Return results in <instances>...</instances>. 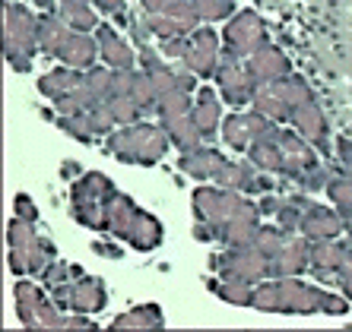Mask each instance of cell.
Segmentation results:
<instances>
[{"label": "cell", "instance_id": "obj_40", "mask_svg": "<svg viewBox=\"0 0 352 332\" xmlns=\"http://www.w3.org/2000/svg\"><path fill=\"white\" fill-rule=\"evenodd\" d=\"M235 13V0H200V23H219Z\"/></svg>", "mask_w": 352, "mask_h": 332}, {"label": "cell", "instance_id": "obj_22", "mask_svg": "<svg viewBox=\"0 0 352 332\" xmlns=\"http://www.w3.org/2000/svg\"><path fill=\"white\" fill-rule=\"evenodd\" d=\"M127 244L140 253L156 250L159 244H162V222H159L156 215H149V212L137 209L133 225H131V231H127Z\"/></svg>", "mask_w": 352, "mask_h": 332}, {"label": "cell", "instance_id": "obj_30", "mask_svg": "<svg viewBox=\"0 0 352 332\" xmlns=\"http://www.w3.org/2000/svg\"><path fill=\"white\" fill-rule=\"evenodd\" d=\"M70 35V25L58 16V13H41V25H38V48L48 57H58L64 38Z\"/></svg>", "mask_w": 352, "mask_h": 332}, {"label": "cell", "instance_id": "obj_23", "mask_svg": "<svg viewBox=\"0 0 352 332\" xmlns=\"http://www.w3.org/2000/svg\"><path fill=\"white\" fill-rule=\"evenodd\" d=\"M248 158L257 165L261 171H267V174H283V165H286V152H283V146H279L276 139V127L267 133L263 139H257L254 146L248 149Z\"/></svg>", "mask_w": 352, "mask_h": 332}, {"label": "cell", "instance_id": "obj_5", "mask_svg": "<svg viewBox=\"0 0 352 332\" xmlns=\"http://www.w3.org/2000/svg\"><path fill=\"white\" fill-rule=\"evenodd\" d=\"M210 266H213L222 278H241V282H251V285L270 278V259L263 257L261 250H254L251 244L229 247L226 253L210 259Z\"/></svg>", "mask_w": 352, "mask_h": 332}, {"label": "cell", "instance_id": "obj_18", "mask_svg": "<svg viewBox=\"0 0 352 332\" xmlns=\"http://www.w3.org/2000/svg\"><path fill=\"white\" fill-rule=\"evenodd\" d=\"M289 123H292L314 149L327 152V121H324V111L318 108V102H308V105H302L298 111H292Z\"/></svg>", "mask_w": 352, "mask_h": 332}, {"label": "cell", "instance_id": "obj_20", "mask_svg": "<svg viewBox=\"0 0 352 332\" xmlns=\"http://www.w3.org/2000/svg\"><path fill=\"white\" fill-rule=\"evenodd\" d=\"M133 215H137V203L131 196L115 193L105 206V222H102V231L115 241H127V231L133 225Z\"/></svg>", "mask_w": 352, "mask_h": 332}, {"label": "cell", "instance_id": "obj_39", "mask_svg": "<svg viewBox=\"0 0 352 332\" xmlns=\"http://www.w3.org/2000/svg\"><path fill=\"white\" fill-rule=\"evenodd\" d=\"M54 259H58L54 244H51L45 235H38V237H35V244H32V250H29V276L38 278L41 272H45V269L54 263Z\"/></svg>", "mask_w": 352, "mask_h": 332}, {"label": "cell", "instance_id": "obj_25", "mask_svg": "<svg viewBox=\"0 0 352 332\" xmlns=\"http://www.w3.org/2000/svg\"><path fill=\"white\" fill-rule=\"evenodd\" d=\"M159 123H162V130L168 133V139H172V146H178L181 152H194V149H200V130H197V123L190 121V114H178V117H159Z\"/></svg>", "mask_w": 352, "mask_h": 332}, {"label": "cell", "instance_id": "obj_14", "mask_svg": "<svg viewBox=\"0 0 352 332\" xmlns=\"http://www.w3.org/2000/svg\"><path fill=\"white\" fill-rule=\"evenodd\" d=\"M58 57L64 60V67H74V70H89L96 67V57H102V48H98V38L89 32H76L70 29V35L64 38Z\"/></svg>", "mask_w": 352, "mask_h": 332}, {"label": "cell", "instance_id": "obj_17", "mask_svg": "<svg viewBox=\"0 0 352 332\" xmlns=\"http://www.w3.org/2000/svg\"><path fill=\"white\" fill-rule=\"evenodd\" d=\"M346 247L349 244H340L336 237H327V241H311V272L318 282H327V278H336L340 266H343Z\"/></svg>", "mask_w": 352, "mask_h": 332}, {"label": "cell", "instance_id": "obj_42", "mask_svg": "<svg viewBox=\"0 0 352 332\" xmlns=\"http://www.w3.org/2000/svg\"><path fill=\"white\" fill-rule=\"evenodd\" d=\"M3 54H7V64L16 70V73H29L32 70V54H25V51L19 48H3Z\"/></svg>", "mask_w": 352, "mask_h": 332}, {"label": "cell", "instance_id": "obj_2", "mask_svg": "<svg viewBox=\"0 0 352 332\" xmlns=\"http://www.w3.org/2000/svg\"><path fill=\"white\" fill-rule=\"evenodd\" d=\"M245 206V196L238 190H226V187H197L194 190V237L200 241H216V228L235 215Z\"/></svg>", "mask_w": 352, "mask_h": 332}, {"label": "cell", "instance_id": "obj_11", "mask_svg": "<svg viewBox=\"0 0 352 332\" xmlns=\"http://www.w3.org/2000/svg\"><path fill=\"white\" fill-rule=\"evenodd\" d=\"M305 269H311V241L305 235H292L276 250V257H270V278L302 276Z\"/></svg>", "mask_w": 352, "mask_h": 332}, {"label": "cell", "instance_id": "obj_4", "mask_svg": "<svg viewBox=\"0 0 352 332\" xmlns=\"http://www.w3.org/2000/svg\"><path fill=\"white\" fill-rule=\"evenodd\" d=\"M267 45H270L267 41V29H263V19L257 16L254 10H245V13L232 16L229 25L222 29V54L235 57V60H251Z\"/></svg>", "mask_w": 352, "mask_h": 332}, {"label": "cell", "instance_id": "obj_21", "mask_svg": "<svg viewBox=\"0 0 352 332\" xmlns=\"http://www.w3.org/2000/svg\"><path fill=\"white\" fill-rule=\"evenodd\" d=\"M229 162L219 149H194V152H181L178 168L184 174H190L194 180H213L216 171Z\"/></svg>", "mask_w": 352, "mask_h": 332}, {"label": "cell", "instance_id": "obj_3", "mask_svg": "<svg viewBox=\"0 0 352 332\" xmlns=\"http://www.w3.org/2000/svg\"><path fill=\"white\" fill-rule=\"evenodd\" d=\"M115 184L98 174V171H86L80 180H74L70 187V212L82 228H92V231H102V222H105V206L108 200L115 196Z\"/></svg>", "mask_w": 352, "mask_h": 332}, {"label": "cell", "instance_id": "obj_48", "mask_svg": "<svg viewBox=\"0 0 352 332\" xmlns=\"http://www.w3.org/2000/svg\"><path fill=\"white\" fill-rule=\"evenodd\" d=\"M92 320L89 316H80V313H74V316H67V329H92Z\"/></svg>", "mask_w": 352, "mask_h": 332}, {"label": "cell", "instance_id": "obj_27", "mask_svg": "<svg viewBox=\"0 0 352 332\" xmlns=\"http://www.w3.org/2000/svg\"><path fill=\"white\" fill-rule=\"evenodd\" d=\"M45 285H35V282H16V313H19V323L25 329H35L38 326V304L45 298Z\"/></svg>", "mask_w": 352, "mask_h": 332}, {"label": "cell", "instance_id": "obj_8", "mask_svg": "<svg viewBox=\"0 0 352 332\" xmlns=\"http://www.w3.org/2000/svg\"><path fill=\"white\" fill-rule=\"evenodd\" d=\"M276 123L270 117H263L257 111H248V114H229L226 121H222V139H226V146L235 149V152H248V149L254 146L257 139H263Z\"/></svg>", "mask_w": 352, "mask_h": 332}, {"label": "cell", "instance_id": "obj_41", "mask_svg": "<svg viewBox=\"0 0 352 332\" xmlns=\"http://www.w3.org/2000/svg\"><path fill=\"white\" fill-rule=\"evenodd\" d=\"M92 7L98 10V13H105V16L118 19V23H127V3L124 0H92Z\"/></svg>", "mask_w": 352, "mask_h": 332}, {"label": "cell", "instance_id": "obj_36", "mask_svg": "<svg viewBox=\"0 0 352 332\" xmlns=\"http://www.w3.org/2000/svg\"><path fill=\"white\" fill-rule=\"evenodd\" d=\"M289 237H292V235H286L279 225H261V228H257V235L251 237V247H254V250H261L263 257L270 259V257H276V250L289 241Z\"/></svg>", "mask_w": 352, "mask_h": 332}, {"label": "cell", "instance_id": "obj_50", "mask_svg": "<svg viewBox=\"0 0 352 332\" xmlns=\"http://www.w3.org/2000/svg\"><path fill=\"white\" fill-rule=\"evenodd\" d=\"M29 3H35V7L45 10V13H54V10H58V0H29Z\"/></svg>", "mask_w": 352, "mask_h": 332}, {"label": "cell", "instance_id": "obj_24", "mask_svg": "<svg viewBox=\"0 0 352 332\" xmlns=\"http://www.w3.org/2000/svg\"><path fill=\"white\" fill-rule=\"evenodd\" d=\"M143 29L153 35H159L162 41L168 38H188V35H194L200 25L190 23V19H178V16H165V13H143Z\"/></svg>", "mask_w": 352, "mask_h": 332}, {"label": "cell", "instance_id": "obj_33", "mask_svg": "<svg viewBox=\"0 0 352 332\" xmlns=\"http://www.w3.org/2000/svg\"><path fill=\"white\" fill-rule=\"evenodd\" d=\"M251 105H254V111H257V114L270 117L273 123H283V121H289V117H292V111H289V108L283 105V98H279L276 92L270 89V86H261Z\"/></svg>", "mask_w": 352, "mask_h": 332}, {"label": "cell", "instance_id": "obj_12", "mask_svg": "<svg viewBox=\"0 0 352 332\" xmlns=\"http://www.w3.org/2000/svg\"><path fill=\"white\" fill-rule=\"evenodd\" d=\"M245 67H248V73L254 76L257 86H270V82H279V80H286V76H292L289 57L279 48H273V45H267V48L257 51L251 60H245Z\"/></svg>", "mask_w": 352, "mask_h": 332}, {"label": "cell", "instance_id": "obj_9", "mask_svg": "<svg viewBox=\"0 0 352 332\" xmlns=\"http://www.w3.org/2000/svg\"><path fill=\"white\" fill-rule=\"evenodd\" d=\"M38 25L41 16H35L25 3H7V23H3V48H19L25 54H35L38 48Z\"/></svg>", "mask_w": 352, "mask_h": 332}, {"label": "cell", "instance_id": "obj_44", "mask_svg": "<svg viewBox=\"0 0 352 332\" xmlns=\"http://www.w3.org/2000/svg\"><path fill=\"white\" fill-rule=\"evenodd\" d=\"M188 48H190V35H188V38H168V41H162V54H165V60H172V57L184 60Z\"/></svg>", "mask_w": 352, "mask_h": 332}, {"label": "cell", "instance_id": "obj_51", "mask_svg": "<svg viewBox=\"0 0 352 332\" xmlns=\"http://www.w3.org/2000/svg\"><path fill=\"white\" fill-rule=\"evenodd\" d=\"M76 171H80V168H76V165H70V162L60 165V174H64V178H67V174H76Z\"/></svg>", "mask_w": 352, "mask_h": 332}, {"label": "cell", "instance_id": "obj_34", "mask_svg": "<svg viewBox=\"0 0 352 332\" xmlns=\"http://www.w3.org/2000/svg\"><path fill=\"white\" fill-rule=\"evenodd\" d=\"M213 292L226 304H235V307H251V300H254V285L241 282V278H222V285L213 282Z\"/></svg>", "mask_w": 352, "mask_h": 332}, {"label": "cell", "instance_id": "obj_13", "mask_svg": "<svg viewBox=\"0 0 352 332\" xmlns=\"http://www.w3.org/2000/svg\"><path fill=\"white\" fill-rule=\"evenodd\" d=\"M35 237H38V231H35L32 222L25 219H13L7 228V241H10V269H13V276H29V250H32Z\"/></svg>", "mask_w": 352, "mask_h": 332}, {"label": "cell", "instance_id": "obj_45", "mask_svg": "<svg viewBox=\"0 0 352 332\" xmlns=\"http://www.w3.org/2000/svg\"><path fill=\"white\" fill-rule=\"evenodd\" d=\"M13 206H16V215H19V219L32 222V225L38 222V209H35V203H32V196H29V193H19Z\"/></svg>", "mask_w": 352, "mask_h": 332}, {"label": "cell", "instance_id": "obj_35", "mask_svg": "<svg viewBox=\"0 0 352 332\" xmlns=\"http://www.w3.org/2000/svg\"><path fill=\"white\" fill-rule=\"evenodd\" d=\"M308 203L311 200H305V196H289V200H283V206H279L276 212V225L286 231V235H298V225H302V215L305 209H308Z\"/></svg>", "mask_w": 352, "mask_h": 332}, {"label": "cell", "instance_id": "obj_1", "mask_svg": "<svg viewBox=\"0 0 352 332\" xmlns=\"http://www.w3.org/2000/svg\"><path fill=\"white\" fill-rule=\"evenodd\" d=\"M168 133L162 130V123H149V121H137L127 123L121 130H111L105 139L108 155H115L118 162L127 165H156L165 152H168Z\"/></svg>", "mask_w": 352, "mask_h": 332}, {"label": "cell", "instance_id": "obj_37", "mask_svg": "<svg viewBox=\"0 0 352 332\" xmlns=\"http://www.w3.org/2000/svg\"><path fill=\"white\" fill-rule=\"evenodd\" d=\"M80 276H86V272H82L76 263H67V259H54V263H51V266L38 276V282L51 292V288H58V285H64V282H74V278H80Z\"/></svg>", "mask_w": 352, "mask_h": 332}, {"label": "cell", "instance_id": "obj_6", "mask_svg": "<svg viewBox=\"0 0 352 332\" xmlns=\"http://www.w3.org/2000/svg\"><path fill=\"white\" fill-rule=\"evenodd\" d=\"M51 298L60 310H70V313H98L108 304L105 285L96 276H80L74 282L58 285V288H51Z\"/></svg>", "mask_w": 352, "mask_h": 332}, {"label": "cell", "instance_id": "obj_10", "mask_svg": "<svg viewBox=\"0 0 352 332\" xmlns=\"http://www.w3.org/2000/svg\"><path fill=\"white\" fill-rule=\"evenodd\" d=\"M219 57H222L219 32L210 29V25H200V29L190 35V48H188V54H184L181 64H184V70L200 76V80H210V76H216Z\"/></svg>", "mask_w": 352, "mask_h": 332}, {"label": "cell", "instance_id": "obj_19", "mask_svg": "<svg viewBox=\"0 0 352 332\" xmlns=\"http://www.w3.org/2000/svg\"><path fill=\"white\" fill-rule=\"evenodd\" d=\"M190 121L197 123L200 137L204 139H213L219 133V121H222V108H219V98L210 86L197 89V98H194V108H190Z\"/></svg>", "mask_w": 352, "mask_h": 332}, {"label": "cell", "instance_id": "obj_26", "mask_svg": "<svg viewBox=\"0 0 352 332\" xmlns=\"http://www.w3.org/2000/svg\"><path fill=\"white\" fill-rule=\"evenodd\" d=\"M82 73L86 70H74V67H60V70H51L48 76H41L38 80V92L45 98H51V102H58V98L70 95V92L76 89L82 82Z\"/></svg>", "mask_w": 352, "mask_h": 332}, {"label": "cell", "instance_id": "obj_15", "mask_svg": "<svg viewBox=\"0 0 352 332\" xmlns=\"http://www.w3.org/2000/svg\"><path fill=\"white\" fill-rule=\"evenodd\" d=\"M343 228L346 225H343V215H340V212L327 209V206H320V203H308L298 231H302L308 241H327V237L340 235Z\"/></svg>", "mask_w": 352, "mask_h": 332}, {"label": "cell", "instance_id": "obj_47", "mask_svg": "<svg viewBox=\"0 0 352 332\" xmlns=\"http://www.w3.org/2000/svg\"><path fill=\"white\" fill-rule=\"evenodd\" d=\"M92 250L102 253V257H108V259H121L124 257V250L118 247V244H111V241H96L92 244Z\"/></svg>", "mask_w": 352, "mask_h": 332}, {"label": "cell", "instance_id": "obj_7", "mask_svg": "<svg viewBox=\"0 0 352 332\" xmlns=\"http://www.w3.org/2000/svg\"><path fill=\"white\" fill-rule=\"evenodd\" d=\"M216 82H219V89H222V98H226L232 108H241V105H248V102H254L257 89H261L254 82V76L248 73L245 60H235V57H229V54L219 57Z\"/></svg>", "mask_w": 352, "mask_h": 332}, {"label": "cell", "instance_id": "obj_29", "mask_svg": "<svg viewBox=\"0 0 352 332\" xmlns=\"http://www.w3.org/2000/svg\"><path fill=\"white\" fill-rule=\"evenodd\" d=\"M165 316L159 310V304H140V307L118 313L111 320V329H162Z\"/></svg>", "mask_w": 352, "mask_h": 332}, {"label": "cell", "instance_id": "obj_52", "mask_svg": "<svg viewBox=\"0 0 352 332\" xmlns=\"http://www.w3.org/2000/svg\"><path fill=\"white\" fill-rule=\"evenodd\" d=\"M7 3H25V0H7Z\"/></svg>", "mask_w": 352, "mask_h": 332}, {"label": "cell", "instance_id": "obj_38", "mask_svg": "<svg viewBox=\"0 0 352 332\" xmlns=\"http://www.w3.org/2000/svg\"><path fill=\"white\" fill-rule=\"evenodd\" d=\"M58 127L64 130L67 137H74L76 143H86V146H92V143L98 139V133L92 130L86 111H82V114H70V117H60V114H58Z\"/></svg>", "mask_w": 352, "mask_h": 332}, {"label": "cell", "instance_id": "obj_32", "mask_svg": "<svg viewBox=\"0 0 352 332\" xmlns=\"http://www.w3.org/2000/svg\"><path fill=\"white\" fill-rule=\"evenodd\" d=\"M143 13H165V16H178V19H190V23H200V0H143L140 3Z\"/></svg>", "mask_w": 352, "mask_h": 332}, {"label": "cell", "instance_id": "obj_16", "mask_svg": "<svg viewBox=\"0 0 352 332\" xmlns=\"http://www.w3.org/2000/svg\"><path fill=\"white\" fill-rule=\"evenodd\" d=\"M96 38H98V48H102V60H105L111 70H133L137 64V54L121 35L115 32V25L102 23L96 29Z\"/></svg>", "mask_w": 352, "mask_h": 332}, {"label": "cell", "instance_id": "obj_43", "mask_svg": "<svg viewBox=\"0 0 352 332\" xmlns=\"http://www.w3.org/2000/svg\"><path fill=\"white\" fill-rule=\"evenodd\" d=\"M336 282L343 288V294L352 300V247H346V257H343V266L336 272Z\"/></svg>", "mask_w": 352, "mask_h": 332}, {"label": "cell", "instance_id": "obj_46", "mask_svg": "<svg viewBox=\"0 0 352 332\" xmlns=\"http://www.w3.org/2000/svg\"><path fill=\"white\" fill-rule=\"evenodd\" d=\"M279 206H283V196H273V193H263V200L257 203V209H261V215H273L276 219Z\"/></svg>", "mask_w": 352, "mask_h": 332}, {"label": "cell", "instance_id": "obj_28", "mask_svg": "<svg viewBox=\"0 0 352 332\" xmlns=\"http://www.w3.org/2000/svg\"><path fill=\"white\" fill-rule=\"evenodd\" d=\"M60 19H64L70 29L76 32H96V7L92 0H58V10H54Z\"/></svg>", "mask_w": 352, "mask_h": 332}, {"label": "cell", "instance_id": "obj_31", "mask_svg": "<svg viewBox=\"0 0 352 332\" xmlns=\"http://www.w3.org/2000/svg\"><path fill=\"white\" fill-rule=\"evenodd\" d=\"M270 89L283 98V105H286L289 111H298L302 105L314 102L311 86H308L302 76H286V80H279V82H270Z\"/></svg>", "mask_w": 352, "mask_h": 332}, {"label": "cell", "instance_id": "obj_49", "mask_svg": "<svg viewBox=\"0 0 352 332\" xmlns=\"http://www.w3.org/2000/svg\"><path fill=\"white\" fill-rule=\"evenodd\" d=\"M340 158H343V165L352 171V143H349V139H343V143H340Z\"/></svg>", "mask_w": 352, "mask_h": 332}]
</instances>
